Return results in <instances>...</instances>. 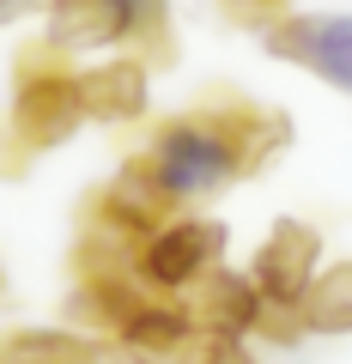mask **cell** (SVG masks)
I'll return each mask as SVG.
<instances>
[{"label":"cell","instance_id":"1","mask_svg":"<svg viewBox=\"0 0 352 364\" xmlns=\"http://www.w3.org/2000/svg\"><path fill=\"white\" fill-rule=\"evenodd\" d=\"M286 140H292V122L274 116V109H249V104L243 109H207V116L164 122L158 140L140 152V164L183 207V200H207L225 182L261 170Z\"/></svg>","mask_w":352,"mask_h":364},{"label":"cell","instance_id":"2","mask_svg":"<svg viewBox=\"0 0 352 364\" xmlns=\"http://www.w3.org/2000/svg\"><path fill=\"white\" fill-rule=\"evenodd\" d=\"M225 255V225L195 219V213H170L164 225L134 243V279L146 291H164V298H183L188 286H201Z\"/></svg>","mask_w":352,"mask_h":364},{"label":"cell","instance_id":"3","mask_svg":"<svg viewBox=\"0 0 352 364\" xmlns=\"http://www.w3.org/2000/svg\"><path fill=\"white\" fill-rule=\"evenodd\" d=\"M85 109H79V79L61 61H25L6 109V134L18 140V152H49V146L73 140Z\"/></svg>","mask_w":352,"mask_h":364},{"label":"cell","instance_id":"4","mask_svg":"<svg viewBox=\"0 0 352 364\" xmlns=\"http://www.w3.org/2000/svg\"><path fill=\"white\" fill-rule=\"evenodd\" d=\"M279 61L352 91V13H286L261 31Z\"/></svg>","mask_w":352,"mask_h":364},{"label":"cell","instance_id":"5","mask_svg":"<svg viewBox=\"0 0 352 364\" xmlns=\"http://www.w3.org/2000/svg\"><path fill=\"white\" fill-rule=\"evenodd\" d=\"M316 267H322V237H316L310 225H298V219H279L274 231H267V243L255 249V267H249L267 316H292L298 310V298L310 291ZM292 322H298V316H292Z\"/></svg>","mask_w":352,"mask_h":364},{"label":"cell","instance_id":"6","mask_svg":"<svg viewBox=\"0 0 352 364\" xmlns=\"http://www.w3.org/2000/svg\"><path fill=\"white\" fill-rule=\"evenodd\" d=\"M110 334H116L128 352H140V358H176V352H188L201 340V328H195V316H188L183 298H164V291H146L140 286L116 310Z\"/></svg>","mask_w":352,"mask_h":364},{"label":"cell","instance_id":"7","mask_svg":"<svg viewBox=\"0 0 352 364\" xmlns=\"http://www.w3.org/2000/svg\"><path fill=\"white\" fill-rule=\"evenodd\" d=\"M183 304H188L201 334H255L267 322V304H261L255 279L249 273H231V267H213L201 286H188Z\"/></svg>","mask_w":352,"mask_h":364},{"label":"cell","instance_id":"8","mask_svg":"<svg viewBox=\"0 0 352 364\" xmlns=\"http://www.w3.org/2000/svg\"><path fill=\"white\" fill-rule=\"evenodd\" d=\"M73 79H79V109H85V122H134L152 104L146 61H134V55L97 61V67H85V73H73Z\"/></svg>","mask_w":352,"mask_h":364},{"label":"cell","instance_id":"9","mask_svg":"<svg viewBox=\"0 0 352 364\" xmlns=\"http://www.w3.org/2000/svg\"><path fill=\"white\" fill-rule=\"evenodd\" d=\"M128 25H134V0H49V49L61 55L128 43Z\"/></svg>","mask_w":352,"mask_h":364},{"label":"cell","instance_id":"10","mask_svg":"<svg viewBox=\"0 0 352 364\" xmlns=\"http://www.w3.org/2000/svg\"><path fill=\"white\" fill-rule=\"evenodd\" d=\"M170 213H176V200H170L164 188L152 182V170H146L140 158H134V164L104 188V195H97V225H110V231L134 237V243H140L152 225H164Z\"/></svg>","mask_w":352,"mask_h":364},{"label":"cell","instance_id":"11","mask_svg":"<svg viewBox=\"0 0 352 364\" xmlns=\"http://www.w3.org/2000/svg\"><path fill=\"white\" fill-rule=\"evenodd\" d=\"M298 328H310V334H352V261H340V267H316L310 291L298 298Z\"/></svg>","mask_w":352,"mask_h":364},{"label":"cell","instance_id":"12","mask_svg":"<svg viewBox=\"0 0 352 364\" xmlns=\"http://www.w3.org/2000/svg\"><path fill=\"white\" fill-rule=\"evenodd\" d=\"M0 364H97V346L67 328H18L0 340Z\"/></svg>","mask_w":352,"mask_h":364},{"label":"cell","instance_id":"13","mask_svg":"<svg viewBox=\"0 0 352 364\" xmlns=\"http://www.w3.org/2000/svg\"><path fill=\"white\" fill-rule=\"evenodd\" d=\"M188 364H255L243 352V334H201L188 346Z\"/></svg>","mask_w":352,"mask_h":364},{"label":"cell","instance_id":"14","mask_svg":"<svg viewBox=\"0 0 352 364\" xmlns=\"http://www.w3.org/2000/svg\"><path fill=\"white\" fill-rule=\"evenodd\" d=\"M225 6H231V18H243V25H255V31H267L274 18L292 13L286 0H225Z\"/></svg>","mask_w":352,"mask_h":364},{"label":"cell","instance_id":"15","mask_svg":"<svg viewBox=\"0 0 352 364\" xmlns=\"http://www.w3.org/2000/svg\"><path fill=\"white\" fill-rule=\"evenodd\" d=\"M18 6H25V0H0V25H6V18H18Z\"/></svg>","mask_w":352,"mask_h":364}]
</instances>
